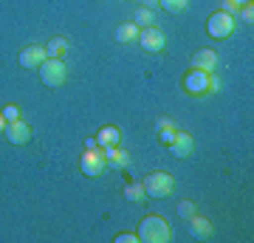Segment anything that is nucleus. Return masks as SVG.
Wrapping results in <instances>:
<instances>
[{"label":"nucleus","instance_id":"obj_10","mask_svg":"<svg viewBox=\"0 0 254 243\" xmlns=\"http://www.w3.org/2000/svg\"><path fill=\"white\" fill-rule=\"evenodd\" d=\"M215 65H218V54H215L212 48H200V51L192 54V68H195V71L212 74L215 71Z\"/></svg>","mask_w":254,"mask_h":243},{"label":"nucleus","instance_id":"obj_4","mask_svg":"<svg viewBox=\"0 0 254 243\" xmlns=\"http://www.w3.org/2000/svg\"><path fill=\"white\" fill-rule=\"evenodd\" d=\"M141 184H144V192L150 198H167L175 187V181H173L170 172H150Z\"/></svg>","mask_w":254,"mask_h":243},{"label":"nucleus","instance_id":"obj_26","mask_svg":"<svg viewBox=\"0 0 254 243\" xmlns=\"http://www.w3.org/2000/svg\"><path fill=\"white\" fill-rule=\"evenodd\" d=\"M237 9H240V6H235L232 0H223V11H226V14H237Z\"/></svg>","mask_w":254,"mask_h":243},{"label":"nucleus","instance_id":"obj_9","mask_svg":"<svg viewBox=\"0 0 254 243\" xmlns=\"http://www.w3.org/2000/svg\"><path fill=\"white\" fill-rule=\"evenodd\" d=\"M6 139L11 144H28L31 142V127L23 122V119H14V122H6Z\"/></svg>","mask_w":254,"mask_h":243},{"label":"nucleus","instance_id":"obj_23","mask_svg":"<svg viewBox=\"0 0 254 243\" xmlns=\"http://www.w3.org/2000/svg\"><path fill=\"white\" fill-rule=\"evenodd\" d=\"M175 133H178V130H158V139H161V142L170 147V144L175 142Z\"/></svg>","mask_w":254,"mask_h":243},{"label":"nucleus","instance_id":"obj_3","mask_svg":"<svg viewBox=\"0 0 254 243\" xmlns=\"http://www.w3.org/2000/svg\"><path fill=\"white\" fill-rule=\"evenodd\" d=\"M235 14H226V11L220 9V11H215L212 17L206 20V31H209V37H215V40H226V37H232L235 34Z\"/></svg>","mask_w":254,"mask_h":243},{"label":"nucleus","instance_id":"obj_15","mask_svg":"<svg viewBox=\"0 0 254 243\" xmlns=\"http://www.w3.org/2000/svg\"><path fill=\"white\" fill-rule=\"evenodd\" d=\"M190 232L195 235V238H209V235H212V224H209L206 218L192 215L190 218Z\"/></svg>","mask_w":254,"mask_h":243},{"label":"nucleus","instance_id":"obj_18","mask_svg":"<svg viewBox=\"0 0 254 243\" xmlns=\"http://www.w3.org/2000/svg\"><path fill=\"white\" fill-rule=\"evenodd\" d=\"M158 6L164 11H170V14H178V11L187 9V0H158Z\"/></svg>","mask_w":254,"mask_h":243},{"label":"nucleus","instance_id":"obj_31","mask_svg":"<svg viewBox=\"0 0 254 243\" xmlns=\"http://www.w3.org/2000/svg\"><path fill=\"white\" fill-rule=\"evenodd\" d=\"M235 6H246V3H252V0H232Z\"/></svg>","mask_w":254,"mask_h":243},{"label":"nucleus","instance_id":"obj_6","mask_svg":"<svg viewBox=\"0 0 254 243\" xmlns=\"http://www.w3.org/2000/svg\"><path fill=\"white\" fill-rule=\"evenodd\" d=\"M138 43H141V48L150 51V54H161L164 48H167V37H164V31H158L155 26H144L138 31Z\"/></svg>","mask_w":254,"mask_h":243},{"label":"nucleus","instance_id":"obj_12","mask_svg":"<svg viewBox=\"0 0 254 243\" xmlns=\"http://www.w3.org/2000/svg\"><path fill=\"white\" fill-rule=\"evenodd\" d=\"M96 142H99V147H119V142H122V130H119L116 125H105L96 133Z\"/></svg>","mask_w":254,"mask_h":243},{"label":"nucleus","instance_id":"obj_16","mask_svg":"<svg viewBox=\"0 0 254 243\" xmlns=\"http://www.w3.org/2000/svg\"><path fill=\"white\" fill-rule=\"evenodd\" d=\"M125 198H127V201H141V198H147L144 184H141V181H133V184H127V187H125Z\"/></svg>","mask_w":254,"mask_h":243},{"label":"nucleus","instance_id":"obj_13","mask_svg":"<svg viewBox=\"0 0 254 243\" xmlns=\"http://www.w3.org/2000/svg\"><path fill=\"white\" fill-rule=\"evenodd\" d=\"M102 150H105L108 164H113V170H125L127 164H130V156H127L122 147H102Z\"/></svg>","mask_w":254,"mask_h":243},{"label":"nucleus","instance_id":"obj_5","mask_svg":"<svg viewBox=\"0 0 254 243\" xmlns=\"http://www.w3.org/2000/svg\"><path fill=\"white\" fill-rule=\"evenodd\" d=\"M108 167V159H105V150L102 147H93V150H85L79 159V170L85 175H102V170Z\"/></svg>","mask_w":254,"mask_h":243},{"label":"nucleus","instance_id":"obj_28","mask_svg":"<svg viewBox=\"0 0 254 243\" xmlns=\"http://www.w3.org/2000/svg\"><path fill=\"white\" fill-rule=\"evenodd\" d=\"M141 3H144V9H150V11L158 9V0H141Z\"/></svg>","mask_w":254,"mask_h":243},{"label":"nucleus","instance_id":"obj_8","mask_svg":"<svg viewBox=\"0 0 254 243\" xmlns=\"http://www.w3.org/2000/svg\"><path fill=\"white\" fill-rule=\"evenodd\" d=\"M46 48L43 45H26L23 51H20V57H17V63H20V68H40V65L46 63Z\"/></svg>","mask_w":254,"mask_h":243},{"label":"nucleus","instance_id":"obj_24","mask_svg":"<svg viewBox=\"0 0 254 243\" xmlns=\"http://www.w3.org/2000/svg\"><path fill=\"white\" fill-rule=\"evenodd\" d=\"M116 243H136V235L133 232H122V235H116Z\"/></svg>","mask_w":254,"mask_h":243},{"label":"nucleus","instance_id":"obj_30","mask_svg":"<svg viewBox=\"0 0 254 243\" xmlns=\"http://www.w3.org/2000/svg\"><path fill=\"white\" fill-rule=\"evenodd\" d=\"M6 133V119H3V113H0V136Z\"/></svg>","mask_w":254,"mask_h":243},{"label":"nucleus","instance_id":"obj_7","mask_svg":"<svg viewBox=\"0 0 254 243\" xmlns=\"http://www.w3.org/2000/svg\"><path fill=\"white\" fill-rule=\"evenodd\" d=\"M184 90H187L190 96H203V93H209V74L192 68V71L184 77Z\"/></svg>","mask_w":254,"mask_h":243},{"label":"nucleus","instance_id":"obj_17","mask_svg":"<svg viewBox=\"0 0 254 243\" xmlns=\"http://www.w3.org/2000/svg\"><path fill=\"white\" fill-rule=\"evenodd\" d=\"M63 51H68V40H65V37H54V40L46 45V54L48 57H60Z\"/></svg>","mask_w":254,"mask_h":243},{"label":"nucleus","instance_id":"obj_2","mask_svg":"<svg viewBox=\"0 0 254 243\" xmlns=\"http://www.w3.org/2000/svg\"><path fill=\"white\" fill-rule=\"evenodd\" d=\"M40 71V82L46 85V88H60L65 80H68V68L60 57H46V63L37 68Z\"/></svg>","mask_w":254,"mask_h":243},{"label":"nucleus","instance_id":"obj_14","mask_svg":"<svg viewBox=\"0 0 254 243\" xmlns=\"http://www.w3.org/2000/svg\"><path fill=\"white\" fill-rule=\"evenodd\" d=\"M138 31H141V28H138L136 23H122V26L116 28V34H113V37H116L119 43H136Z\"/></svg>","mask_w":254,"mask_h":243},{"label":"nucleus","instance_id":"obj_25","mask_svg":"<svg viewBox=\"0 0 254 243\" xmlns=\"http://www.w3.org/2000/svg\"><path fill=\"white\" fill-rule=\"evenodd\" d=\"M155 130H175V125L170 119H158V122H155Z\"/></svg>","mask_w":254,"mask_h":243},{"label":"nucleus","instance_id":"obj_21","mask_svg":"<svg viewBox=\"0 0 254 243\" xmlns=\"http://www.w3.org/2000/svg\"><path fill=\"white\" fill-rule=\"evenodd\" d=\"M3 113V119L6 122H14V119H20V110H17V105H6V108L0 110Z\"/></svg>","mask_w":254,"mask_h":243},{"label":"nucleus","instance_id":"obj_27","mask_svg":"<svg viewBox=\"0 0 254 243\" xmlns=\"http://www.w3.org/2000/svg\"><path fill=\"white\" fill-rule=\"evenodd\" d=\"M218 88H220L218 77H212V74H209V93H218Z\"/></svg>","mask_w":254,"mask_h":243},{"label":"nucleus","instance_id":"obj_11","mask_svg":"<svg viewBox=\"0 0 254 243\" xmlns=\"http://www.w3.org/2000/svg\"><path fill=\"white\" fill-rule=\"evenodd\" d=\"M192 147H195V144H192V136L184 133V130H178V133H175V142L170 144V150H173L175 159H187V156L192 153Z\"/></svg>","mask_w":254,"mask_h":243},{"label":"nucleus","instance_id":"obj_20","mask_svg":"<svg viewBox=\"0 0 254 243\" xmlns=\"http://www.w3.org/2000/svg\"><path fill=\"white\" fill-rule=\"evenodd\" d=\"M178 215L190 221V218L195 215V204H192V201H181V204H178Z\"/></svg>","mask_w":254,"mask_h":243},{"label":"nucleus","instance_id":"obj_22","mask_svg":"<svg viewBox=\"0 0 254 243\" xmlns=\"http://www.w3.org/2000/svg\"><path fill=\"white\" fill-rule=\"evenodd\" d=\"M237 11H240V17H243L246 23H252V20H254V6H252V3H246V6H240Z\"/></svg>","mask_w":254,"mask_h":243},{"label":"nucleus","instance_id":"obj_29","mask_svg":"<svg viewBox=\"0 0 254 243\" xmlns=\"http://www.w3.org/2000/svg\"><path fill=\"white\" fill-rule=\"evenodd\" d=\"M93 147H99V142H96V139H88V142H85V150H93Z\"/></svg>","mask_w":254,"mask_h":243},{"label":"nucleus","instance_id":"obj_1","mask_svg":"<svg viewBox=\"0 0 254 243\" xmlns=\"http://www.w3.org/2000/svg\"><path fill=\"white\" fill-rule=\"evenodd\" d=\"M138 241L144 243H167L170 238H173V232H170V224L164 221V218L158 215H147L141 224H138Z\"/></svg>","mask_w":254,"mask_h":243},{"label":"nucleus","instance_id":"obj_19","mask_svg":"<svg viewBox=\"0 0 254 243\" xmlns=\"http://www.w3.org/2000/svg\"><path fill=\"white\" fill-rule=\"evenodd\" d=\"M133 23H136L138 28L150 26V23H153V11H150V9H144V6H141V9L136 11V20H133Z\"/></svg>","mask_w":254,"mask_h":243}]
</instances>
